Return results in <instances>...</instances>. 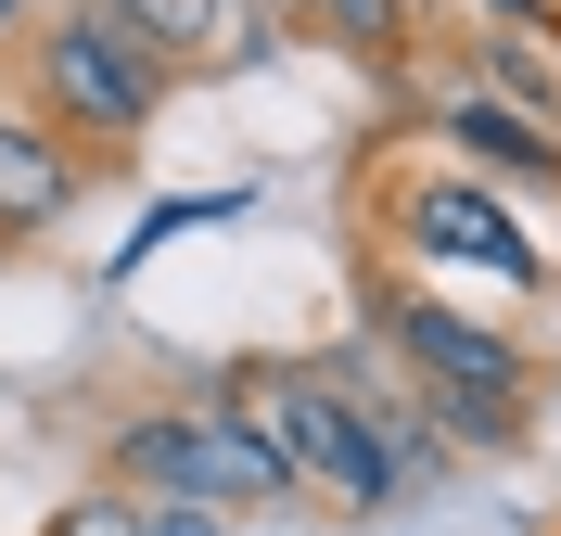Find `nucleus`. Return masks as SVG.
Listing matches in <instances>:
<instances>
[{"label": "nucleus", "instance_id": "1", "mask_svg": "<svg viewBox=\"0 0 561 536\" xmlns=\"http://www.w3.org/2000/svg\"><path fill=\"white\" fill-rule=\"evenodd\" d=\"M357 282V332L396 357V384L447 422L459 460H511L536 434V409H549V357L524 345V332L472 320L447 282H421V269H383V255H345Z\"/></svg>", "mask_w": 561, "mask_h": 536}, {"label": "nucleus", "instance_id": "2", "mask_svg": "<svg viewBox=\"0 0 561 536\" xmlns=\"http://www.w3.org/2000/svg\"><path fill=\"white\" fill-rule=\"evenodd\" d=\"M345 255H383V269H421V282H511V294H549L561 255L536 243L511 192L485 167H459L447 141L421 128H383V141L345 167Z\"/></svg>", "mask_w": 561, "mask_h": 536}, {"label": "nucleus", "instance_id": "3", "mask_svg": "<svg viewBox=\"0 0 561 536\" xmlns=\"http://www.w3.org/2000/svg\"><path fill=\"white\" fill-rule=\"evenodd\" d=\"M90 486L128 499H217V511H307V472L230 409L217 384H128L90 422Z\"/></svg>", "mask_w": 561, "mask_h": 536}, {"label": "nucleus", "instance_id": "4", "mask_svg": "<svg viewBox=\"0 0 561 536\" xmlns=\"http://www.w3.org/2000/svg\"><path fill=\"white\" fill-rule=\"evenodd\" d=\"M0 65H13V90H26V103L51 115L103 179L128 167V153L153 141V115L192 90V77H179L128 13H103V0H26L13 38H0Z\"/></svg>", "mask_w": 561, "mask_h": 536}, {"label": "nucleus", "instance_id": "5", "mask_svg": "<svg viewBox=\"0 0 561 536\" xmlns=\"http://www.w3.org/2000/svg\"><path fill=\"white\" fill-rule=\"evenodd\" d=\"M205 384L307 472V511H332V524H383V511L421 486V460L396 447V422L332 370V357H230V370H205Z\"/></svg>", "mask_w": 561, "mask_h": 536}, {"label": "nucleus", "instance_id": "6", "mask_svg": "<svg viewBox=\"0 0 561 536\" xmlns=\"http://www.w3.org/2000/svg\"><path fill=\"white\" fill-rule=\"evenodd\" d=\"M409 115H421V141H447L459 167L524 179V192H549V205H561V115L511 103V90H485V77H434Z\"/></svg>", "mask_w": 561, "mask_h": 536}, {"label": "nucleus", "instance_id": "7", "mask_svg": "<svg viewBox=\"0 0 561 536\" xmlns=\"http://www.w3.org/2000/svg\"><path fill=\"white\" fill-rule=\"evenodd\" d=\"M90 192H103V167H90V153H77L65 128L13 90V65H0V230H13V243H38V230H65Z\"/></svg>", "mask_w": 561, "mask_h": 536}, {"label": "nucleus", "instance_id": "8", "mask_svg": "<svg viewBox=\"0 0 561 536\" xmlns=\"http://www.w3.org/2000/svg\"><path fill=\"white\" fill-rule=\"evenodd\" d=\"M103 13H128V26L153 38L179 77H230V65H255V52L280 38L255 0H103Z\"/></svg>", "mask_w": 561, "mask_h": 536}, {"label": "nucleus", "instance_id": "9", "mask_svg": "<svg viewBox=\"0 0 561 536\" xmlns=\"http://www.w3.org/2000/svg\"><path fill=\"white\" fill-rule=\"evenodd\" d=\"M294 38H332L370 90H396V103H409L421 38H434V26H421V0H307V13H294Z\"/></svg>", "mask_w": 561, "mask_h": 536}, {"label": "nucleus", "instance_id": "10", "mask_svg": "<svg viewBox=\"0 0 561 536\" xmlns=\"http://www.w3.org/2000/svg\"><path fill=\"white\" fill-rule=\"evenodd\" d=\"M38 536H153V511H140L128 486H77L65 511H38Z\"/></svg>", "mask_w": 561, "mask_h": 536}, {"label": "nucleus", "instance_id": "11", "mask_svg": "<svg viewBox=\"0 0 561 536\" xmlns=\"http://www.w3.org/2000/svg\"><path fill=\"white\" fill-rule=\"evenodd\" d=\"M140 511H153V536H230L243 524V511H217V499H140Z\"/></svg>", "mask_w": 561, "mask_h": 536}, {"label": "nucleus", "instance_id": "12", "mask_svg": "<svg viewBox=\"0 0 561 536\" xmlns=\"http://www.w3.org/2000/svg\"><path fill=\"white\" fill-rule=\"evenodd\" d=\"M205 217H243V192H192V205H153V217H140V243H167V230H205Z\"/></svg>", "mask_w": 561, "mask_h": 536}, {"label": "nucleus", "instance_id": "13", "mask_svg": "<svg viewBox=\"0 0 561 536\" xmlns=\"http://www.w3.org/2000/svg\"><path fill=\"white\" fill-rule=\"evenodd\" d=\"M485 26H524V38H549V0H485Z\"/></svg>", "mask_w": 561, "mask_h": 536}, {"label": "nucleus", "instance_id": "14", "mask_svg": "<svg viewBox=\"0 0 561 536\" xmlns=\"http://www.w3.org/2000/svg\"><path fill=\"white\" fill-rule=\"evenodd\" d=\"M255 13H268V26H294V13H307V0H255Z\"/></svg>", "mask_w": 561, "mask_h": 536}, {"label": "nucleus", "instance_id": "15", "mask_svg": "<svg viewBox=\"0 0 561 536\" xmlns=\"http://www.w3.org/2000/svg\"><path fill=\"white\" fill-rule=\"evenodd\" d=\"M13 13H26V0H0V38H13Z\"/></svg>", "mask_w": 561, "mask_h": 536}, {"label": "nucleus", "instance_id": "16", "mask_svg": "<svg viewBox=\"0 0 561 536\" xmlns=\"http://www.w3.org/2000/svg\"><path fill=\"white\" fill-rule=\"evenodd\" d=\"M13 255H26V243H13V230H0V269H13Z\"/></svg>", "mask_w": 561, "mask_h": 536}, {"label": "nucleus", "instance_id": "17", "mask_svg": "<svg viewBox=\"0 0 561 536\" xmlns=\"http://www.w3.org/2000/svg\"><path fill=\"white\" fill-rule=\"evenodd\" d=\"M549 38H561V0H549Z\"/></svg>", "mask_w": 561, "mask_h": 536}, {"label": "nucleus", "instance_id": "18", "mask_svg": "<svg viewBox=\"0 0 561 536\" xmlns=\"http://www.w3.org/2000/svg\"><path fill=\"white\" fill-rule=\"evenodd\" d=\"M549 536H561V524H549Z\"/></svg>", "mask_w": 561, "mask_h": 536}]
</instances>
